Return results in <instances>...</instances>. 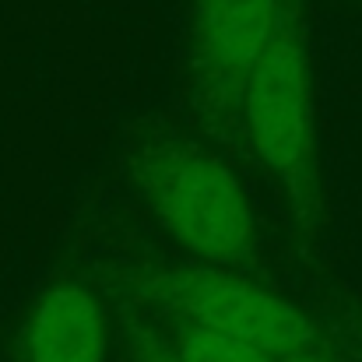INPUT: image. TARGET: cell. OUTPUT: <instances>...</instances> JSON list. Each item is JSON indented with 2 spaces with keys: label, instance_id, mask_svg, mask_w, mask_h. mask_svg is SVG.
Wrapping results in <instances>:
<instances>
[{
  "label": "cell",
  "instance_id": "1",
  "mask_svg": "<svg viewBox=\"0 0 362 362\" xmlns=\"http://www.w3.org/2000/svg\"><path fill=\"white\" fill-rule=\"evenodd\" d=\"M162 226L204 264L226 267L253 243V211L240 180L208 151H169L151 169Z\"/></svg>",
  "mask_w": 362,
  "mask_h": 362
},
{
  "label": "cell",
  "instance_id": "2",
  "mask_svg": "<svg viewBox=\"0 0 362 362\" xmlns=\"http://www.w3.org/2000/svg\"><path fill=\"white\" fill-rule=\"evenodd\" d=\"M240 88L253 151L278 176H296L313 148V92L303 42L281 32Z\"/></svg>",
  "mask_w": 362,
  "mask_h": 362
},
{
  "label": "cell",
  "instance_id": "3",
  "mask_svg": "<svg viewBox=\"0 0 362 362\" xmlns=\"http://www.w3.org/2000/svg\"><path fill=\"white\" fill-rule=\"evenodd\" d=\"M169 299L190 324H204L233 338H243L271 352L274 359L288 352H303L313 341V327L299 306L215 264L176 278L169 285Z\"/></svg>",
  "mask_w": 362,
  "mask_h": 362
},
{
  "label": "cell",
  "instance_id": "4",
  "mask_svg": "<svg viewBox=\"0 0 362 362\" xmlns=\"http://www.w3.org/2000/svg\"><path fill=\"white\" fill-rule=\"evenodd\" d=\"M281 32V0H197L194 7V49L222 81L243 85Z\"/></svg>",
  "mask_w": 362,
  "mask_h": 362
},
{
  "label": "cell",
  "instance_id": "5",
  "mask_svg": "<svg viewBox=\"0 0 362 362\" xmlns=\"http://www.w3.org/2000/svg\"><path fill=\"white\" fill-rule=\"evenodd\" d=\"M110 324L85 285H53L39 296L25 331V362H106Z\"/></svg>",
  "mask_w": 362,
  "mask_h": 362
},
{
  "label": "cell",
  "instance_id": "6",
  "mask_svg": "<svg viewBox=\"0 0 362 362\" xmlns=\"http://www.w3.org/2000/svg\"><path fill=\"white\" fill-rule=\"evenodd\" d=\"M173 362H274V356L243 338L226 334V331L190 324L176 341Z\"/></svg>",
  "mask_w": 362,
  "mask_h": 362
},
{
  "label": "cell",
  "instance_id": "7",
  "mask_svg": "<svg viewBox=\"0 0 362 362\" xmlns=\"http://www.w3.org/2000/svg\"><path fill=\"white\" fill-rule=\"evenodd\" d=\"M274 362H327L324 356H317V352H310V349H303V352H288V356H278Z\"/></svg>",
  "mask_w": 362,
  "mask_h": 362
}]
</instances>
